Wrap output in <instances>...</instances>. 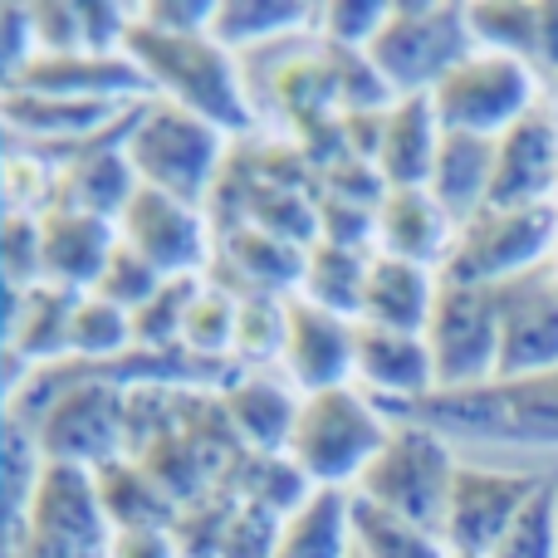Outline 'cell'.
Listing matches in <instances>:
<instances>
[{
    "mask_svg": "<svg viewBox=\"0 0 558 558\" xmlns=\"http://www.w3.org/2000/svg\"><path fill=\"white\" fill-rule=\"evenodd\" d=\"M123 54L147 74L157 98L216 123L226 137H241L255 128L251 94L241 84V64H235V54L211 29H202V35H167V29L133 20V29L123 39Z\"/></svg>",
    "mask_w": 558,
    "mask_h": 558,
    "instance_id": "cell-1",
    "label": "cell"
},
{
    "mask_svg": "<svg viewBox=\"0 0 558 558\" xmlns=\"http://www.w3.org/2000/svg\"><path fill=\"white\" fill-rule=\"evenodd\" d=\"M383 412L436 426L456 446L481 441V446L558 451V367L539 377H520V383L475 387V392H432L422 402H397L383 407Z\"/></svg>",
    "mask_w": 558,
    "mask_h": 558,
    "instance_id": "cell-2",
    "label": "cell"
},
{
    "mask_svg": "<svg viewBox=\"0 0 558 558\" xmlns=\"http://www.w3.org/2000/svg\"><path fill=\"white\" fill-rule=\"evenodd\" d=\"M49 377H59L45 397H35L29 441L39 461L98 471L128 456V392L113 377H94L88 363H74L78 377H69V363H49Z\"/></svg>",
    "mask_w": 558,
    "mask_h": 558,
    "instance_id": "cell-3",
    "label": "cell"
},
{
    "mask_svg": "<svg viewBox=\"0 0 558 558\" xmlns=\"http://www.w3.org/2000/svg\"><path fill=\"white\" fill-rule=\"evenodd\" d=\"M387 441L373 456V465L363 471V481L353 485L357 500L377 505V510L412 520L422 530L441 534L446 505H451L456 485V441H446L436 426L412 422V416H387Z\"/></svg>",
    "mask_w": 558,
    "mask_h": 558,
    "instance_id": "cell-4",
    "label": "cell"
},
{
    "mask_svg": "<svg viewBox=\"0 0 558 558\" xmlns=\"http://www.w3.org/2000/svg\"><path fill=\"white\" fill-rule=\"evenodd\" d=\"M387 412L363 392V387H328V392H308L299 402L294 432H289L284 456L304 471V481L333 485V490H353L373 456L387 441Z\"/></svg>",
    "mask_w": 558,
    "mask_h": 558,
    "instance_id": "cell-5",
    "label": "cell"
},
{
    "mask_svg": "<svg viewBox=\"0 0 558 558\" xmlns=\"http://www.w3.org/2000/svg\"><path fill=\"white\" fill-rule=\"evenodd\" d=\"M471 35V10L451 5V0H392L387 25L363 49L367 64L383 74L392 98L432 94L461 59L475 54Z\"/></svg>",
    "mask_w": 558,
    "mask_h": 558,
    "instance_id": "cell-6",
    "label": "cell"
},
{
    "mask_svg": "<svg viewBox=\"0 0 558 558\" xmlns=\"http://www.w3.org/2000/svg\"><path fill=\"white\" fill-rule=\"evenodd\" d=\"M226 143L231 137L216 123L167 104V98H147L133 133L123 137V153H128L137 186H153V192L182 196V202L202 206L211 196L216 177H221Z\"/></svg>",
    "mask_w": 558,
    "mask_h": 558,
    "instance_id": "cell-7",
    "label": "cell"
},
{
    "mask_svg": "<svg viewBox=\"0 0 558 558\" xmlns=\"http://www.w3.org/2000/svg\"><path fill=\"white\" fill-rule=\"evenodd\" d=\"M113 524L98 505L94 471L39 461V475L20 505L10 558H108Z\"/></svg>",
    "mask_w": 558,
    "mask_h": 558,
    "instance_id": "cell-8",
    "label": "cell"
},
{
    "mask_svg": "<svg viewBox=\"0 0 558 558\" xmlns=\"http://www.w3.org/2000/svg\"><path fill=\"white\" fill-rule=\"evenodd\" d=\"M558 251L554 206H485L456 226L451 255L441 265L446 284H510V279L549 265Z\"/></svg>",
    "mask_w": 558,
    "mask_h": 558,
    "instance_id": "cell-9",
    "label": "cell"
},
{
    "mask_svg": "<svg viewBox=\"0 0 558 558\" xmlns=\"http://www.w3.org/2000/svg\"><path fill=\"white\" fill-rule=\"evenodd\" d=\"M539 104H544L539 69L514 54H495V49H475L471 59H461L432 88V108L446 133H475V137H500L505 128H514Z\"/></svg>",
    "mask_w": 558,
    "mask_h": 558,
    "instance_id": "cell-10",
    "label": "cell"
},
{
    "mask_svg": "<svg viewBox=\"0 0 558 558\" xmlns=\"http://www.w3.org/2000/svg\"><path fill=\"white\" fill-rule=\"evenodd\" d=\"M426 353H432L436 392H475L500 377V308L495 289L446 284L436 289L426 318Z\"/></svg>",
    "mask_w": 558,
    "mask_h": 558,
    "instance_id": "cell-11",
    "label": "cell"
},
{
    "mask_svg": "<svg viewBox=\"0 0 558 558\" xmlns=\"http://www.w3.org/2000/svg\"><path fill=\"white\" fill-rule=\"evenodd\" d=\"M544 485L539 471H505V465L461 461L456 465L451 505H446L441 539L456 558H490L505 539L514 514L530 505V495Z\"/></svg>",
    "mask_w": 558,
    "mask_h": 558,
    "instance_id": "cell-12",
    "label": "cell"
},
{
    "mask_svg": "<svg viewBox=\"0 0 558 558\" xmlns=\"http://www.w3.org/2000/svg\"><path fill=\"white\" fill-rule=\"evenodd\" d=\"M118 241L133 245L162 279L202 275L206 260H211V226H206L202 206L153 192V186H137L133 202L123 206Z\"/></svg>",
    "mask_w": 558,
    "mask_h": 558,
    "instance_id": "cell-13",
    "label": "cell"
},
{
    "mask_svg": "<svg viewBox=\"0 0 558 558\" xmlns=\"http://www.w3.org/2000/svg\"><path fill=\"white\" fill-rule=\"evenodd\" d=\"M500 308V377L495 383H520L558 367V275L554 260L539 270L495 284Z\"/></svg>",
    "mask_w": 558,
    "mask_h": 558,
    "instance_id": "cell-14",
    "label": "cell"
},
{
    "mask_svg": "<svg viewBox=\"0 0 558 558\" xmlns=\"http://www.w3.org/2000/svg\"><path fill=\"white\" fill-rule=\"evenodd\" d=\"M353 357H357V324L343 314L308 304V299H284V348L279 367L299 392H328V387H353Z\"/></svg>",
    "mask_w": 558,
    "mask_h": 558,
    "instance_id": "cell-15",
    "label": "cell"
},
{
    "mask_svg": "<svg viewBox=\"0 0 558 558\" xmlns=\"http://www.w3.org/2000/svg\"><path fill=\"white\" fill-rule=\"evenodd\" d=\"M558 186V123L549 108L524 113L495 137L490 206H554Z\"/></svg>",
    "mask_w": 558,
    "mask_h": 558,
    "instance_id": "cell-16",
    "label": "cell"
},
{
    "mask_svg": "<svg viewBox=\"0 0 558 558\" xmlns=\"http://www.w3.org/2000/svg\"><path fill=\"white\" fill-rule=\"evenodd\" d=\"M118 245V221L49 206L39 211V284H59L69 294H88Z\"/></svg>",
    "mask_w": 558,
    "mask_h": 558,
    "instance_id": "cell-17",
    "label": "cell"
},
{
    "mask_svg": "<svg viewBox=\"0 0 558 558\" xmlns=\"http://www.w3.org/2000/svg\"><path fill=\"white\" fill-rule=\"evenodd\" d=\"M353 387H363L373 402H422L436 392L432 353L422 333H397V328L357 324V357H353Z\"/></svg>",
    "mask_w": 558,
    "mask_h": 558,
    "instance_id": "cell-18",
    "label": "cell"
},
{
    "mask_svg": "<svg viewBox=\"0 0 558 558\" xmlns=\"http://www.w3.org/2000/svg\"><path fill=\"white\" fill-rule=\"evenodd\" d=\"M456 241V221L432 202L426 186H407V192H387L373 216V251L397 255V260L426 265L441 275L446 255Z\"/></svg>",
    "mask_w": 558,
    "mask_h": 558,
    "instance_id": "cell-19",
    "label": "cell"
},
{
    "mask_svg": "<svg viewBox=\"0 0 558 558\" xmlns=\"http://www.w3.org/2000/svg\"><path fill=\"white\" fill-rule=\"evenodd\" d=\"M143 113V108H137ZM133 133V128H128ZM104 137V133H98ZM137 177L128 167L123 147L108 143H78L69 153V162L54 172V186H49V206H64V211H84V216H104V221H118L123 206L133 202ZM45 206V211H49Z\"/></svg>",
    "mask_w": 558,
    "mask_h": 558,
    "instance_id": "cell-20",
    "label": "cell"
},
{
    "mask_svg": "<svg viewBox=\"0 0 558 558\" xmlns=\"http://www.w3.org/2000/svg\"><path fill=\"white\" fill-rule=\"evenodd\" d=\"M299 402H304V392L289 377H265V373H245L241 383H226L221 392V412L231 422L235 441L255 456H284Z\"/></svg>",
    "mask_w": 558,
    "mask_h": 558,
    "instance_id": "cell-21",
    "label": "cell"
},
{
    "mask_svg": "<svg viewBox=\"0 0 558 558\" xmlns=\"http://www.w3.org/2000/svg\"><path fill=\"white\" fill-rule=\"evenodd\" d=\"M441 118L432 108V94L416 98H397L383 113V137H377V177H383L387 192H407V186H426L436 162V147H441Z\"/></svg>",
    "mask_w": 558,
    "mask_h": 558,
    "instance_id": "cell-22",
    "label": "cell"
},
{
    "mask_svg": "<svg viewBox=\"0 0 558 558\" xmlns=\"http://www.w3.org/2000/svg\"><path fill=\"white\" fill-rule=\"evenodd\" d=\"M436 289H441V275H436V270L373 251V260H367L363 314H357V324L397 328V333H426V318H432Z\"/></svg>",
    "mask_w": 558,
    "mask_h": 558,
    "instance_id": "cell-23",
    "label": "cell"
},
{
    "mask_svg": "<svg viewBox=\"0 0 558 558\" xmlns=\"http://www.w3.org/2000/svg\"><path fill=\"white\" fill-rule=\"evenodd\" d=\"M490 182H495V137L441 133L432 177H426V192H432V202L441 206L456 226L490 206Z\"/></svg>",
    "mask_w": 558,
    "mask_h": 558,
    "instance_id": "cell-24",
    "label": "cell"
},
{
    "mask_svg": "<svg viewBox=\"0 0 558 558\" xmlns=\"http://www.w3.org/2000/svg\"><path fill=\"white\" fill-rule=\"evenodd\" d=\"M137 104H113V98H49V94H20L0 88V118L10 128H25L29 137H59V143H94L108 123H123Z\"/></svg>",
    "mask_w": 558,
    "mask_h": 558,
    "instance_id": "cell-25",
    "label": "cell"
},
{
    "mask_svg": "<svg viewBox=\"0 0 558 558\" xmlns=\"http://www.w3.org/2000/svg\"><path fill=\"white\" fill-rule=\"evenodd\" d=\"M94 485H98V505H104L113 530H177V520H182V505L133 456H123L113 465H98Z\"/></svg>",
    "mask_w": 558,
    "mask_h": 558,
    "instance_id": "cell-26",
    "label": "cell"
},
{
    "mask_svg": "<svg viewBox=\"0 0 558 558\" xmlns=\"http://www.w3.org/2000/svg\"><path fill=\"white\" fill-rule=\"evenodd\" d=\"M275 558H353V490L318 485L279 524Z\"/></svg>",
    "mask_w": 558,
    "mask_h": 558,
    "instance_id": "cell-27",
    "label": "cell"
},
{
    "mask_svg": "<svg viewBox=\"0 0 558 558\" xmlns=\"http://www.w3.org/2000/svg\"><path fill=\"white\" fill-rule=\"evenodd\" d=\"M84 294H69L59 284H35L15 294V314H10V353L25 357L35 367L64 363L69 357V328H74V308Z\"/></svg>",
    "mask_w": 558,
    "mask_h": 558,
    "instance_id": "cell-28",
    "label": "cell"
},
{
    "mask_svg": "<svg viewBox=\"0 0 558 558\" xmlns=\"http://www.w3.org/2000/svg\"><path fill=\"white\" fill-rule=\"evenodd\" d=\"M367 260L373 251H353V245H333V241H314L304 251V279H299V299L343 314L357 324L363 314V284H367Z\"/></svg>",
    "mask_w": 558,
    "mask_h": 558,
    "instance_id": "cell-29",
    "label": "cell"
},
{
    "mask_svg": "<svg viewBox=\"0 0 558 558\" xmlns=\"http://www.w3.org/2000/svg\"><path fill=\"white\" fill-rule=\"evenodd\" d=\"M318 29V5H251V0H231L216 5L211 15V35L226 49H255V45H275L289 35H308Z\"/></svg>",
    "mask_w": 558,
    "mask_h": 558,
    "instance_id": "cell-30",
    "label": "cell"
},
{
    "mask_svg": "<svg viewBox=\"0 0 558 558\" xmlns=\"http://www.w3.org/2000/svg\"><path fill=\"white\" fill-rule=\"evenodd\" d=\"M353 549L357 558H456L441 534L422 530L412 520H397V514L377 510V505L357 500V495H353Z\"/></svg>",
    "mask_w": 558,
    "mask_h": 558,
    "instance_id": "cell-31",
    "label": "cell"
},
{
    "mask_svg": "<svg viewBox=\"0 0 558 558\" xmlns=\"http://www.w3.org/2000/svg\"><path fill=\"white\" fill-rule=\"evenodd\" d=\"M202 294H206L202 275L162 279L157 294L133 314V348H147V353H172V348H182L186 314H192V304Z\"/></svg>",
    "mask_w": 558,
    "mask_h": 558,
    "instance_id": "cell-32",
    "label": "cell"
},
{
    "mask_svg": "<svg viewBox=\"0 0 558 558\" xmlns=\"http://www.w3.org/2000/svg\"><path fill=\"white\" fill-rule=\"evenodd\" d=\"M465 10H471V35L481 49L514 54L539 69V5H530V0H485V5Z\"/></svg>",
    "mask_w": 558,
    "mask_h": 558,
    "instance_id": "cell-33",
    "label": "cell"
},
{
    "mask_svg": "<svg viewBox=\"0 0 558 558\" xmlns=\"http://www.w3.org/2000/svg\"><path fill=\"white\" fill-rule=\"evenodd\" d=\"M133 348V314L98 294H84L74 308V328H69V357L74 363H98Z\"/></svg>",
    "mask_w": 558,
    "mask_h": 558,
    "instance_id": "cell-34",
    "label": "cell"
},
{
    "mask_svg": "<svg viewBox=\"0 0 558 558\" xmlns=\"http://www.w3.org/2000/svg\"><path fill=\"white\" fill-rule=\"evenodd\" d=\"M490 558H558V475H544Z\"/></svg>",
    "mask_w": 558,
    "mask_h": 558,
    "instance_id": "cell-35",
    "label": "cell"
},
{
    "mask_svg": "<svg viewBox=\"0 0 558 558\" xmlns=\"http://www.w3.org/2000/svg\"><path fill=\"white\" fill-rule=\"evenodd\" d=\"M235 314H241V299L221 294V289L206 284V294L192 304L182 328V348L192 357H206V363H221L235 348Z\"/></svg>",
    "mask_w": 558,
    "mask_h": 558,
    "instance_id": "cell-36",
    "label": "cell"
},
{
    "mask_svg": "<svg viewBox=\"0 0 558 558\" xmlns=\"http://www.w3.org/2000/svg\"><path fill=\"white\" fill-rule=\"evenodd\" d=\"M387 10H392V0H333V5H318V39L328 49L363 54L377 39V29L387 25Z\"/></svg>",
    "mask_w": 558,
    "mask_h": 558,
    "instance_id": "cell-37",
    "label": "cell"
},
{
    "mask_svg": "<svg viewBox=\"0 0 558 558\" xmlns=\"http://www.w3.org/2000/svg\"><path fill=\"white\" fill-rule=\"evenodd\" d=\"M279 348H284V299L245 294L241 314H235V348L231 353L251 357V363H279Z\"/></svg>",
    "mask_w": 558,
    "mask_h": 558,
    "instance_id": "cell-38",
    "label": "cell"
},
{
    "mask_svg": "<svg viewBox=\"0 0 558 558\" xmlns=\"http://www.w3.org/2000/svg\"><path fill=\"white\" fill-rule=\"evenodd\" d=\"M157 284H162V275H157L153 265H147L143 255L133 251V245L118 241L113 255H108V265H104V275H98V284L88 289V294H98V299H108V304H118L123 314H137V308H143L147 299L157 294Z\"/></svg>",
    "mask_w": 558,
    "mask_h": 558,
    "instance_id": "cell-39",
    "label": "cell"
},
{
    "mask_svg": "<svg viewBox=\"0 0 558 558\" xmlns=\"http://www.w3.org/2000/svg\"><path fill=\"white\" fill-rule=\"evenodd\" d=\"M231 495V490H226ZM279 514L260 510V505H245L231 495V514H226L221 544H216V558H275L279 544Z\"/></svg>",
    "mask_w": 558,
    "mask_h": 558,
    "instance_id": "cell-40",
    "label": "cell"
},
{
    "mask_svg": "<svg viewBox=\"0 0 558 558\" xmlns=\"http://www.w3.org/2000/svg\"><path fill=\"white\" fill-rule=\"evenodd\" d=\"M0 270L15 294L39 284V211H10L0 226Z\"/></svg>",
    "mask_w": 558,
    "mask_h": 558,
    "instance_id": "cell-41",
    "label": "cell"
},
{
    "mask_svg": "<svg viewBox=\"0 0 558 558\" xmlns=\"http://www.w3.org/2000/svg\"><path fill=\"white\" fill-rule=\"evenodd\" d=\"M29 39L35 54H78L84 49L78 5H29Z\"/></svg>",
    "mask_w": 558,
    "mask_h": 558,
    "instance_id": "cell-42",
    "label": "cell"
},
{
    "mask_svg": "<svg viewBox=\"0 0 558 558\" xmlns=\"http://www.w3.org/2000/svg\"><path fill=\"white\" fill-rule=\"evenodd\" d=\"M35 54L29 39V5H0V88L15 84L25 59Z\"/></svg>",
    "mask_w": 558,
    "mask_h": 558,
    "instance_id": "cell-43",
    "label": "cell"
},
{
    "mask_svg": "<svg viewBox=\"0 0 558 558\" xmlns=\"http://www.w3.org/2000/svg\"><path fill=\"white\" fill-rule=\"evenodd\" d=\"M211 15L216 5H182V0H153V5H133V20H143V25L153 29H167V35H202V29H211Z\"/></svg>",
    "mask_w": 558,
    "mask_h": 558,
    "instance_id": "cell-44",
    "label": "cell"
},
{
    "mask_svg": "<svg viewBox=\"0 0 558 558\" xmlns=\"http://www.w3.org/2000/svg\"><path fill=\"white\" fill-rule=\"evenodd\" d=\"M108 558H186L172 530H118Z\"/></svg>",
    "mask_w": 558,
    "mask_h": 558,
    "instance_id": "cell-45",
    "label": "cell"
},
{
    "mask_svg": "<svg viewBox=\"0 0 558 558\" xmlns=\"http://www.w3.org/2000/svg\"><path fill=\"white\" fill-rule=\"evenodd\" d=\"M539 74H558V0L539 5Z\"/></svg>",
    "mask_w": 558,
    "mask_h": 558,
    "instance_id": "cell-46",
    "label": "cell"
},
{
    "mask_svg": "<svg viewBox=\"0 0 558 558\" xmlns=\"http://www.w3.org/2000/svg\"><path fill=\"white\" fill-rule=\"evenodd\" d=\"M544 108H549L554 123H558V74H549V88H544Z\"/></svg>",
    "mask_w": 558,
    "mask_h": 558,
    "instance_id": "cell-47",
    "label": "cell"
},
{
    "mask_svg": "<svg viewBox=\"0 0 558 558\" xmlns=\"http://www.w3.org/2000/svg\"><path fill=\"white\" fill-rule=\"evenodd\" d=\"M554 211H558V186H554Z\"/></svg>",
    "mask_w": 558,
    "mask_h": 558,
    "instance_id": "cell-48",
    "label": "cell"
},
{
    "mask_svg": "<svg viewBox=\"0 0 558 558\" xmlns=\"http://www.w3.org/2000/svg\"><path fill=\"white\" fill-rule=\"evenodd\" d=\"M554 275H558V251H554Z\"/></svg>",
    "mask_w": 558,
    "mask_h": 558,
    "instance_id": "cell-49",
    "label": "cell"
},
{
    "mask_svg": "<svg viewBox=\"0 0 558 558\" xmlns=\"http://www.w3.org/2000/svg\"><path fill=\"white\" fill-rule=\"evenodd\" d=\"M353 558H357V549H353Z\"/></svg>",
    "mask_w": 558,
    "mask_h": 558,
    "instance_id": "cell-50",
    "label": "cell"
}]
</instances>
